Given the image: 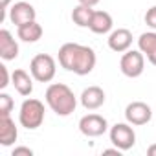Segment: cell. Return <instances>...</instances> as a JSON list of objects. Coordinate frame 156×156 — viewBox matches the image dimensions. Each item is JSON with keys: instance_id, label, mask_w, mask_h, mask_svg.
<instances>
[{"instance_id": "obj_13", "label": "cell", "mask_w": 156, "mask_h": 156, "mask_svg": "<svg viewBox=\"0 0 156 156\" xmlns=\"http://www.w3.org/2000/svg\"><path fill=\"white\" fill-rule=\"evenodd\" d=\"M11 83H13L15 90H17L20 96H24V98H28V96L33 92V75H30V73H28L26 70H22V68L15 70V72L11 73Z\"/></svg>"}, {"instance_id": "obj_9", "label": "cell", "mask_w": 156, "mask_h": 156, "mask_svg": "<svg viewBox=\"0 0 156 156\" xmlns=\"http://www.w3.org/2000/svg\"><path fill=\"white\" fill-rule=\"evenodd\" d=\"M35 17H37V11H35V8L30 2H15L9 8V20L17 28L22 26V24H28V22L35 20Z\"/></svg>"}, {"instance_id": "obj_11", "label": "cell", "mask_w": 156, "mask_h": 156, "mask_svg": "<svg viewBox=\"0 0 156 156\" xmlns=\"http://www.w3.org/2000/svg\"><path fill=\"white\" fill-rule=\"evenodd\" d=\"M105 92H103V88L101 87H88V88H85L83 90V94H81V105L87 108V110H98V108H101L103 105H105Z\"/></svg>"}, {"instance_id": "obj_3", "label": "cell", "mask_w": 156, "mask_h": 156, "mask_svg": "<svg viewBox=\"0 0 156 156\" xmlns=\"http://www.w3.org/2000/svg\"><path fill=\"white\" fill-rule=\"evenodd\" d=\"M19 121L24 129L28 130H35L42 125L44 121V103L39 99H24V103L20 105V112H19Z\"/></svg>"}, {"instance_id": "obj_26", "label": "cell", "mask_w": 156, "mask_h": 156, "mask_svg": "<svg viewBox=\"0 0 156 156\" xmlns=\"http://www.w3.org/2000/svg\"><path fill=\"white\" fill-rule=\"evenodd\" d=\"M147 154H149V156H156V143L147 149Z\"/></svg>"}, {"instance_id": "obj_12", "label": "cell", "mask_w": 156, "mask_h": 156, "mask_svg": "<svg viewBox=\"0 0 156 156\" xmlns=\"http://www.w3.org/2000/svg\"><path fill=\"white\" fill-rule=\"evenodd\" d=\"M19 138V130L15 127V121L8 116H0V145L11 147Z\"/></svg>"}, {"instance_id": "obj_2", "label": "cell", "mask_w": 156, "mask_h": 156, "mask_svg": "<svg viewBox=\"0 0 156 156\" xmlns=\"http://www.w3.org/2000/svg\"><path fill=\"white\" fill-rule=\"evenodd\" d=\"M46 103L57 116L66 118L75 110L77 98L64 83H53L46 88Z\"/></svg>"}, {"instance_id": "obj_23", "label": "cell", "mask_w": 156, "mask_h": 156, "mask_svg": "<svg viewBox=\"0 0 156 156\" xmlns=\"http://www.w3.org/2000/svg\"><path fill=\"white\" fill-rule=\"evenodd\" d=\"M9 4H11V0H0V6H2V15H0V20L6 19V11H9V9H8Z\"/></svg>"}, {"instance_id": "obj_14", "label": "cell", "mask_w": 156, "mask_h": 156, "mask_svg": "<svg viewBox=\"0 0 156 156\" xmlns=\"http://www.w3.org/2000/svg\"><path fill=\"white\" fill-rule=\"evenodd\" d=\"M0 57L4 61H13L19 57V44L8 30H0Z\"/></svg>"}, {"instance_id": "obj_4", "label": "cell", "mask_w": 156, "mask_h": 156, "mask_svg": "<svg viewBox=\"0 0 156 156\" xmlns=\"http://www.w3.org/2000/svg\"><path fill=\"white\" fill-rule=\"evenodd\" d=\"M30 72H31L35 81H39V83H50L55 77V72H57L55 59L51 55H48V53H39V55H35L31 59Z\"/></svg>"}, {"instance_id": "obj_17", "label": "cell", "mask_w": 156, "mask_h": 156, "mask_svg": "<svg viewBox=\"0 0 156 156\" xmlns=\"http://www.w3.org/2000/svg\"><path fill=\"white\" fill-rule=\"evenodd\" d=\"M17 35L22 42H37L42 37V26L37 20H31L28 24H22L17 28Z\"/></svg>"}, {"instance_id": "obj_6", "label": "cell", "mask_w": 156, "mask_h": 156, "mask_svg": "<svg viewBox=\"0 0 156 156\" xmlns=\"http://www.w3.org/2000/svg\"><path fill=\"white\" fill-rule=\"evenodd\" d=\"M110 141L119 149V151H129L134 147L136 143V132L130 127V123H116L114 127H110Z\"/></svg>"}, {"instance_id": "obj_15", "label": "cell", "mask_w": 156, "mask_h": 156, "mask_svg": "<svg viewBox=\"0 0 156 156\" xmlns=\"http://www.w3.org/2000/svg\"><path fill=\"white\" fill-rule=\"evenodd\" d=\"M138 48L147 57V61L152 66H156V31L141 33L140 39H138Z\"/></svg>"}, {"instance_id": "obj_21", "label": "cell", "mask_w": 156, "mask_h": 156, "mask_svg": "<svg viewBox=\"0 0 156 156\" xmlns=\"http://www.w3.org/2000/svg\"><path fill=\"white\" fill-rule=\"evenodd\" d=\"M0 73H2V81H0V88H6L8 85H9V72H8V68L4 66V64H0Z\"/></svg>"}, {"instance_id": "obj_1", "label": "cell", "mask_w": 156, "mask_h": 156, "mask_svg": "<svg viewBox=\"0 0 156 156\" xmlns=\"http://www.w3.org/2000/svg\"><path fill=\"white\" fill-rule=\"evenodd\" d=\"M96 51L88 46L66 42L59 48V64L77 75H88L96 68Z\"/></svg>"}, {"instance_id": "obj_18", "label": "cell", "mask_w": 156, "mask_h": 156, "mask_svg": "<svg viewBox=\"0 0 156 156\" xmlns=\"http://www.w3.org/2000/svg\"><path fill=\"white\" fill-rule=\"evenodd\" d=\"M92 17H94V9L90 6H85V4L75 6L73 11H72V20H73V24H77L79 28H90Z\"/></svg>"}, {"instance_id": "obj_22", "label": "cell", "mask_w": 156, "mask_h": 156, "mask_svg": "<svg viewBox=\"0 0 156 156\" xmlns=\"http://www.w3.org/2000/svg\"><path fill=\"white\" fill-rule=\"evenodd\" d=\"M22 154L33 156V151H31L30 147H15V149H13V156H22Z\"/></svg>"}, {"instance_id": "obj_5", "label": "cell", "mask_w": 156, "mask_h": 156, "mask_svg": "<svg viewBox=\"0 0 156 156\" xmlns=\"http://www.w3.org/2000/svg\"><path fill=\"white\" fill-rule=\"evenodd\" d=\"M119 68H121V73L125 77L136 79L145 70V55L141 53V50H127L121 55Z\"/></svg>"}, {"instance_id": "obj_25", "label": "cell", "mask_w": 156, "mask_h": 156, "mask_svg": "<svg viewBox=\"0 0 156 156\" xmlns=\"http://www.w3.org/2000/svg\"><path fill=\"white\" fill-rule=\"evenodd\" d=\"M103 154H118V156H119V154H121V151H119L118 147H116V149H105V151H103Z\"/></svg>"}, {"instance_id": "obj_7", "label": "cell", "mask_w": 156, "mask_h": 156, "mask_svg": "<svg viewBox=\"0 0 156 156\" xmlns=\"http://www.w3.org/2000/svg\"><path fill=\"white\" fill-rule=\"evenodd\" d=\"M108 129V123L103 116L99 114H87L79 119V130L81 134H85L87 138H98L103 136Z\"/></svg>"}, {"instance_id": "obj_20", "label": "cell", "mask_w": 156, "mask_h": 156, "mask_svg": "<svg viewBox=\"0 0 156 156\" xmlns=\"http://www.w3.org/2000/svg\"><path fill=\"white\" fill-rule=\"evenodd\" d=\"M145 24L156 31V6H152V8L147 9V13H145Z\"/></svg>"}, {"instance_id": "obj_8", "label": "cell", "mask_w": 156, "mask_h": 156, "mask_svg": "<svg viewBox=\"0 0 156 156\" xmlns=\"http://www.w3.org/2000/svg\"><path fill=\"white\" fill-rule=\"evenodd\" d=\"M151 118H152V108L143 101H132L125 108V119L130 125H136V127L147 125L151 121Z\"/></svg>"}, {"instance_id": "obj_10", "label": "cell", "mask_w": 156, "mask_h": 156, "mask_svg": "<svg viewBox=\"0 0 156 156\" xmlns=\"http://www.w3.org/2000/svg\"><path fill=\"white\" fill-rule=\"evenodd\" d=\"M132 46V33L125 28H118L108 37V48L116 53H125Z\"/></svg>"}, {"instance_id": "obj_19", "label": "cell", "mask_w": 156, "mask_h": 156, "mask_svg": "<svg viewBox=\"0 0 156 156\" xmlns=\"http://www.w3.org/2000/svg\"><path fill=\"white\" fill-rule=\"evenodd\" d=\"M13 110V99L6 92L0 94V116H8Z\"/></svg>"}, {"instance_id": "obj_24", "label": "cell", "mask_w": 156, "mask_h": 156, "mask_svg": "<svg viewBox=\"0 0 156 156\" xmlns=\"http://www.w3.org/2000/svg\"><path fill=\"white\" fill-rule=\"evenodd\" d=\"M79 4H85V6H90V8H94L96 4H99V0H79Z\"/></svg>"}, {"instance_id": "obj_16", "label": "cell", "mask_w": 156, "mask_h": 156, "mask_svg": "<svg viewBox=\"0 0 156 156\" xmlns=\"http://www.w3.org/2000/svg\"><path fill=\"white\" fill-rule=\"evenodd\" d=\"M114 26V20L110 17V13L107 11H94V17H92V22H90V31L98 33V35H105L112 30Z\"/></svg>"}]
</instances>
